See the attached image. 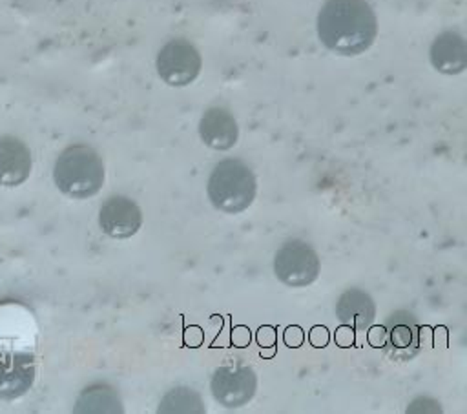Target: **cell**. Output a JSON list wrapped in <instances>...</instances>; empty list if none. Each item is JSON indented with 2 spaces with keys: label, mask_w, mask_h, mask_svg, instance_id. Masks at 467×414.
<instances>
[{
  "label": "cell",
  "mask_w": 467,
  "mask_h": 414,
  "mask_svg": "<svg viewBox=\"0 0 467 414\" xmlns=\"http://www.w3.org/2000/svg\"><path fill=\"white\" fill-rule=\"evenodd\" d=\"M378 22L367 0H327L317 15V36L325 47L352 57L367 51Z\"/></svg>",
  "instance_id": "6da1fadb"
},
{
  "label": "cell",
  "mask_w": 467,
  "mask_h": 414,
  "mask_svg": "<svg viewBox=\"0 0 467 414\" xmlns=\"http://www.w3.org/2000/svg\"><path fill=\"white\" fill-rule=\"evenodd\" d=\"M53 181L71 199L93 197L104 184V162L91 146H67L55 162Z\"/></svg>",
  "instance_id": "7a4b0ae2"
},
{
  "label": "cell",
  "mask_w": 467,
  "mask_h": 414,
  "mask_svg": "<svg viewBox=\"0 0 467 414\" xmlns=\"http://www.w3.org/2000/svg\"><path fill=\"white\" fill-rule=\"evenodd\" d=\"M255 190L257 184L252 170L237 159H226L215 164L206 186L212 204L234 215L244 212L254 202Z\"/></svg>",
  "instance_id": "3957f363"
},
{
  "label": "cell",
  "mask_w": 467,
  "mask_h": 414,
  "mask_svg": "<svg viewBox=\"0 0 467 414\" xmlns=\"http://www.w3.org/2000/svg\"><path fill=\"white\" fill-rule=\"evenodd\" d=\"M274 272L275 277L288 286H306L314 283L319 274V257L308 243L294 239L277 250Z\"/></svg>",
  "instance_id": "277c9868"
},
{
  "label": "cell",
  "mask_w": 467,
  "mask_h": 414,
  "mask_svg": "<svg viewBox=\"0 0 467 414\" xmlns=\"http://www.w3.org/2000/svg\"><path fill=\"white\" fill-rule=\"evenodd\" d=\"M202 60L195 46L184 38H175L166 42L157 55V73L159 77L173 86L182 88L192 84L199 71Z\"/></svg>",
  "instance_id": "5b68a950"
},
{
  "label": "cell",
  "mask_w": 467,
  "mask_h": 414,
  "mask_svg": "<svg viewBox=\"0 0 467 414\" xmlns=\"http://www.w3.org/2000/svg\"><path fill=\"white\" fill-rule=\"evenodd\" d=\"M210 388L219 405L237 409L254 398L257 378L250 367H219L212 376Z\"/></svg>",
  "instance_id": "8992f818"
},
{
  "label": "cell",
  "mask_w": 467,
  "mask_h": 414,
  "mask_svg": "<svg viewBox=\"0 0 467 414\" xmlns=\"http://www.w3.org/2000/svg\"><path fill=\"white\" fill-rule=\"evenodd\" d=\"M36 361L29 352L0 350V399L24 396L35 383Z\"/></svg>",
  "instance_id": "52a82bcc"
},
{
  "label": "cell",
  "mask_w": 467,
  "mask_h": 414,
  "mask_svg": "<svg viewBox=\"0 0 467 414\" xmlns=\"http://www.w3.org/2000/svg\"><path fill=\"white\" fill-rule=\"evenodd\" d=\"M99 224L106 235L113 239H128L139 232L142 212L133 199L115 195L100 206Z\"/></svg>",
  "instance_id": "ba28073f"
},
{
  "label": "cell",
  "mask_w": 467,
  "mask_h": 414,
  "mask_svg": "<svg viewBox=\"0 0 467 414\" xmlns=\"http://www.w3.org/2000/svg\"><path fill=\"white\" fill-rule=\"evenodd\" d=\"M31 166V151L26 142L11 135L0 139V186H20L27 181Z\"/></svg>",
  "instance_id": "9c48e42d"
},
{
  "label": "cell",
  "mask_w": 467,
  "mask_h": 414,
  "mask_svg": "<svg viewBox=\"0 0 467 414\" xmlns=\"http://www.w3.org/2000/svg\"><path fill=\"white\" fill-rule=\"evenodd\" d=\"M199 135L208 148L226 151L235 146L239 128L234 115L228 109L210 108L199 120Z\"/></svg>",
  "instance_id": "30bf717a"
},
{
  "label": "cell",
  "mask_w": 467,
  "mask_h": 414,
  "mask_svg": "<svg viewBox=\"0 0 467 414\" xmlns=\"http://www.w3.org/2000/svg\"><path fill=\"white\" fill-rule=\"evenodd\" d=\"M431 62L434 69L445 75H458L467 67V46L460 33L443 31L431 46Z\"/></svg>",
  "instance_id": "8fae6325"
},
{
  "label": "cell",
  "mask_w": 467,
  "mask_h": 414,
  "mask_svg": "<svg viewBox=\"0 0 467 414\" xmlns=\"http://www.w3.org/2000/svg\"><path fill=\"white\" fill-rule=\"evenodd\" d=\"M374 314L376 306L372 297L359 288L345 290L336 303V316L341 323L350 325L352 328L368 326L374 319Z\"/></svg>",
  "instance_id": "7c38bea8"
},
{
  "label": "cell",
  "mask_w": 467,
  "mask_h": 414,
  "mask_svg": "<svg viewBox=\"0 0 467 414\" xmlns=\"http://www.w3.org/2000/svg\"><path fill=\"white\" fill-rule=\"evenodd\" d=\"M122 410L124 409L120 405L119 394L104 383H97L82 390L75 405V412H122Z\"/></svg>",
  "instance_id": "4fadbf2b"
},
{
  "label": "cell",
  "mask_w": 467,
  "mask_h": 414,
  "mask_svg": "<svg viewBox=\"0 0 467 414\" xmlns=\"http://www.w3.org/2000/svg\"><path fill=\"white\" fill-rule=\"evenodd\" d=\"M159 412H204V405L195 390L179 387L161 399Z\"/></svg>",
  "instance_id": "5bb4252c"
},
{
  "label": "cell",
  "mask_w": 467,
  "mask_h": 414,
  "mask_svg": "<svg viewBox=\"0 0 467 414\" xmlns=\"http://www.w3.org/2000/svg\"><path fill=\"white\" fill-rule=\"evenodd\" d=\"M283 341H285V345L290 347V348L301 347L303 341H305V332H303V328L297 326V325L286 326L285 332H283Z\"/></svg>",
  "instance_id": "9a60e30c"
},
{
  "label": "cell",
  "mask_w": 467,
  "mask_h": 414,
  "mask_svg": "<svg viewBox=\"0 0 467 414\" xmlns=\"http://www.w3.org/2000/svg\"><path fill=\"white\" fill-rule=\"evenodd\" d=\"M328 339H330V334H328V328L323 326V325H316L310 328L308 332V341L312 347L316 348H323L328 345Z\"/></svg>",
  "instance_id": "2e32d148"
},
{
  "label": "cell",
  "mask_w": 467,
  "mask_h": 414,
  "mask_svg": "<svg viewBox=\"0 0 467 414\" xmlns=\"http://www.w3.org/2000/svg\"><path fill=\"white\" fill-rule=\"evenodd\" d=\"M334 341L337 347L341 348H348L354 345V328L350 325H341L339 328H336V334H334Z\"/></svg>",
  "instance_id": "e0dca14e"
},
{
  "label": "cell",
  "mask_w": 467,
  "mask_h": 414,
  "mask_svg": "<svg viewBox=\"0 0 467 414\" xmlns=\"http://www.w3.org/2000/svg\"><path fill=\"white\" fill-rule=\"evenodd\" d=\"M410 339H412V332L407 325H398L392 328V343L394 347L398 348H405L410 345Z\"/></svg>",
  "instance_id": "ac0fdd59"
},
{
  "label": "cell",
  "mask_w": 467,
  "mask_h": 414,
  "mask_svg": "<svg viewBox=\"0 0 467 414\" xmlns=\"http://www.w3.org/2000/svg\"><path fill=\"white\" fill-rule=\"evenodd\" d=\"M250 337H252V334H250V328H248V326L237 325V326L232 328V343H234V347H237V348L248 347Z\"/></svg>",
  "instance_id": "d6986e66"
},
{
  "label": "cell",
  "mask_w": 467,
  "mask_h": 414,
  "mask_svg": "<svg viewBox=\"0 0 467 414\" xmlns=\"http://www.w3.org/2000/svg\"><path fill=\"white\" fill-rule=\"evenodd\" d=\"M257 343L261 348H268V347H274L275 345V328L270 326V325H263L259 330H257Z\"/></svg>",
  "instance_id": "ffe728a7"
},
{
  "label": "cell",
  "mask_w": 467,
  "mask_h": 414,
  "mask_svg": "<svg viewBox=\"0 0 467 414\" xmlns=\"http://www.w3.org/2000/svg\"><path fill=\"white\" fill-rule=\"evenodd\" d=\"M367 339L372 347H383L385 345V339H387V328L385 326H372L367 334Z\"/></svg>",
  "instance_id": "44dd1931"
},
{
  "label": "cell",
  "mask_w": 467,
  "mask_h": 414,
  "mask_svg": "<svg viewBox=\"0 0 467 414\" xmlns=\"http://www.w3.org/2000/svg\"><path fill=\"white\" fill-rule=\"evenodd\" d=\"M193 332H195V334H190V330H186V334H184V343L190 345V347H199L201 341H202V332H201L199 326H195Z\"/></svg>",
  "instance_id": "7402d4cb"
},
{
  "label": "cell",
  "mask_w": 467,
  "mask_h": 414,
  "mask_svg": "<svg viewBox=\"0 0 467 414\" xmlns=\"http://www.w3.org/2000/svg\"><path fill=\"white\" fill-rule=\"evenodd\" d=\"M274 352H275V345H274V347H268V350H263V348H261V356H263V357H272Z\"/></svg>",
  "instance_id": "603a6c76"
}]
</instances>
